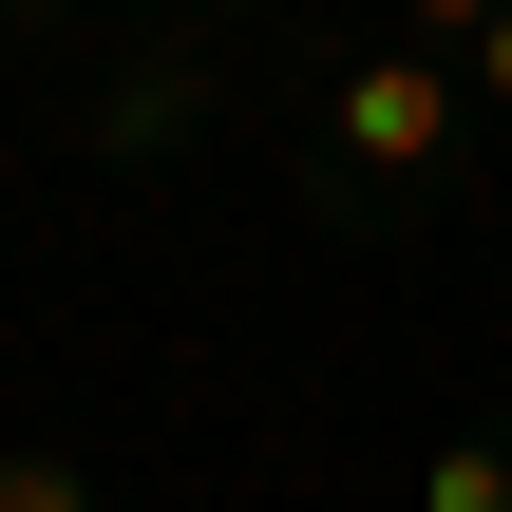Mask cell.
I'll return each instance as SVG.
<instances>
[{
  "mask_svg": "<svg viewBox=\"0 0 512 512\" xmlns=\"http://www.w3.org/2000/svg\"><path fill=\"white\" fill-rule=\"evenodd\" d=\"M456 76H475V114H494V133H512V0H494V19H475V38H456Z\"/></svg>",
  "mask_w": 512,
  "mask_h": 512,
  "instance_id": "5b68a950",
  "label": "cell"
},
{
  "mask_svg": "<svg viewBox=\"0 0 512 512\" xmlns=\"http://www.w3.org/2000/svg\"><path fill=\"white\" fill-rule=\"evenodd\" d=\"M209 114H228V19H152L114 76H95V171H190L209 152Z\"/></svg>",
  "mask_w": 512,
  "mask_h": 512,
  "instance_id": "7a4b0ae2",
  "label": "cell"
},
{
  "mask_svg": "<svg viewBox=\"0 0 512 512\" xmlns=\"http://www.w3.org/2000/svg\"><path fill=\"white\" fill-rule=\"evenodd\" d=\"M475 76L437 57V38H361V57H323V95H304V209H342V228H399V209H475Z\"/></svg>",
  "mask_w": 512,
  "mask_h": 512,
  "instance_id": "6da1fadb",
  "label": "cell"
},
{
  "mask_svg": "<svg viewBox=\"0 0 512 512\" xmlns=\"http://www.w3.org/2000/svg\"><path fill=\"white\" fill-rule=\"evenodd\" d=\"M399 19H418V38H437V57H456V38H475V19H494V0H399Z\"/></svg>",
  "mask_w": 512,
  "mask_h": 512,
  "instance_id": "8992f818",
  "label": "cell"
},
{
  "mask_svg": "<svg viewBox=\"0 0 512 512\" xmlns=\"http://www.w3.org/2000/svg\"><path fill=\"white\" fill-rule=\"evenodd\" d=\"M418 512H512V418H475V437H437V475H418Z\"/></svg>",
  "mask_w": 512,
  "mask_h": 512,
  "instance_id": "3957f363",
  "label": "cell"
},
{
  "mask_svg": "<svg viewBox=\"0 0 512 512\" xmlns=\"http://www.w3.org/2000/svg\"><path fill=\"white\" fill-rule=\"evenodd\" d=\"M0 19H19V38H57V19H95V0H0Z\"/></svg>",
  "mask_w": 512,
  "mask_h": 512,
  "instance_id": "52a82bcc",
  "label": "cell"
},
{
  "mask_svg": "<svg viewBox=\"0 0 512 512\" xmlns=\"http://www.w3.org/2000/svg\"><path fill=\"white\" fill-rule=\"evenodd\" d=\"M0 512H95V456H57V437H0Z\"/></svg>",
  "mask_w": 512,
  "mask_h": 512,
  "instance_id": "277c9868",
  "label": "cell"
}]
</instances>
